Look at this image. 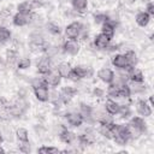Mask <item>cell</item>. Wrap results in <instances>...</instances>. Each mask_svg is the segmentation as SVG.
<instances>
[{"instance_id": "1", "label": "cell", "mask_w": 154, "mask_h": 154, "mask_svg": "<svg viewBox=\"0 0 154 154\" xmlns=\"http://www.w3.org/2000/svg\"><path fill=\"white\" fill-rule=\"evenodd\" d=\"M112 140L119 146H125L131 140L128 125L113 123V125H112Z\"/></svg>"}, {"instance_id": "2", "label": "cell", "mask_w": 154, "mask_h": 154, "mask_svg": "<svg viewBox=\"0 0 154 154\" xmlns=\"http://www.w3.org/2000/svg\"><path fill=\"white\" fill-rule=\"evenodd\" d=\"M83 29H84V25H83L81 22L73 20V22H71L70 24H67V25L65 26L64 34H65V36H66L67 38H70V40H77Z\"/></svg>"}, {"instance_id": "3", "label": "cell", "mask_w": 154, "mask_h": 154, "mask_svg": "<svg viewBox=\"0 0 154 154\" xmlns=\"http://www.w3.org/2000/svg\"><path fill=\"white\" fill-rule=\"evenodd\" d=\"M79 49H81V46L77 40L67 38L66 41H64V43L61 46V51L69 55H77L79 53Z\"/></svg>"}, {"instance_id": "4", "label": "cell", "mask_w": 154, "mask_h": 154, "mask_svg": "<svg viewBox=\"0 0 154 154\" xmlns=\"http://www.w3.org/2000/svg\"><path fill=\"white\" fill-rule=\"evenodd\" d=\"M32 91H34V95H35L36 100H38L40 102L49 101V88L46 83H42L37 87H34Z\"/></svg>"}, {"instance_id": "5", "label": "cell", "mask_w": 154, "mask_h": 154, "mask_svg": "<svg viewBox=\"0 0 154 154\" xmlns=\"http://www.w3.org/2000/svg\"><path fill=\"white\" fill-rule=\"evenodd\" d=\"M36 70L41 76H45L46 73H48L52 70V60L48 55H42L38 61L36 63Z\"/></svg>"}, {"instance_id": "6", "label": "cell", "mask_w": 154, "mask_h": 154, "mask_svg": "<svg viewBox=\"0 0 154 154\" xmlns=\"http://www.w3.org/2000/svg\"><path fill=\"white\" fill-rule=\"evenodd\" d=\"M45 83L48 85V87H52V88H55L58 87L60 83H61V77L60 75L57 72V70H51L48 73H46L45 76H42Z\"/></svg>"}, {"instance_id": "7", "label": "cell", "mask_w": 154, "mask_h": 154, "mask_svg": "<svg viewBox=\"0 0 154 154\" xmlns=\"http://www.w3.org/2000/svg\"><path fill=\"white\" fill-rule=\"evenodd\" d=\"M76 93H77V89L73 88V87H71V85H65V87H63V88L60 89V91H59L60 102H63V103H69V102L73 99V96L76 95Z\"/></svg>"}, {"instance_id": "8", "label": "cell", "mask_w": 154, "mask_h": 154, "mask_svg": "<svg viewBox=\"0 0 154 154\" xmlns=\"http://www.w3.org/2000/svg\"><path fill=\"white\" fill-rule=\"evenodd\" d=\"M65 119L72 128H79L84 123V118L79 112H67L65 114Z\"/></svg>"}, {"instance_id": "9", "label": "cell", "mask_w": 154, "mask_h": 154, "mask_svg": "<svg viewBox=\"0 0 154 154\" xmlns=\"http://www.w3.org/2000/svg\"><path fill=\"white\" fill-rule=\"evenodd\" d=\"M136 111L137 113L143 117V118H147V117H150L152 113H153V109H152V106L148 103V101L146 100H137L136 101Z\"/></svg>"}, {"instance_id": "10", "label": "cell", "mask_w": 154, "mask_h": 154, "mask_svg": "<svg viewBox=\"0 0 154 154\" xmlns=\"http://www.w3.org/2000/svg\"><path fill=\"white\" fill-rule=\"evenodd\" d=\"M128 125L138 130L141 134H144L147 131V123L144 122V118L141 117V116H134L132 118H130Z\"/></svg>"}, {"instance_id": "11", "label": "cell", "mask_w": 154, "mask_h": 154, "mask_svg": "<svg viewBox=\"0 0 154 154\" xmlns=\"http://www.w3.org/2000/svg\"><path fill=\"white\" fill-rule=\"evenodd\" d=\"M29 42H30V46L35 47L36 49H40L46 45V40H45L43 35L38 31H32L29 35Z\"/></svg>"}, {"instance_id": "12", "label": "cell", "mask_w": 154, "mask_h": 154, "mask_svg": "<svg viewBox=\"0 0 154 154\" xmlns=\"http://www.w3.org/2000/svg\"><path fill=\"white\" fill-rule=\"evenodd\" d=\"M114 76H116V73L113 72V70H111L108 67H102L97 71V78L101 82H103L105 84L112 83L114 81Z\"/></svg>"}, {"instance_id": "13", "label": "cell", "mask_w": 154, "mask_h": 154, "mask_svg": "<svg viewBox=\"0 0 154 154\" xmlns=\"http://www.w3.org/2000/svg\"><path fill=\"white\" fill-rule=\"evenodd\" d=\"M116 29H117V22L114 19L108 18L103 24H101V32L105 34V35H107L111 38H113L114 32H116Z\"/></svg>"}, {"instance_id": "14", "label": "cell", "mask_w": 154, "mask_h": 154, "mask_svg": "<svg viewBox=\"0 0 154 154\" xmlns=\"http://www.w3.org/2000/svg\"><path fill=\"white\" fill-rule=\"evenodd\" d=\"M111 40H112L111 37L100 32L94 37V46L97 49H107V47L111 45Z\"/></svg>"}, {"instance_id": "15", "label": "cell", "mask_w": 154, "mask_h": 154, "mask_svg": "<svg viewBox=\"0 0 154 154\" xmlns=\"http://www.w3.org/2000/svg\"><path fill=\"white\" fill-rule=\"evenodd\" d=\"M58 135H59V140L66 144H72L73 142H76V138H77V135L73 131L69 130L67 128H63Z\"/></svg>"}, {"instance_id": "16", "label": "cell", "mask_w": 154, "mask_h": 154, "mask_svg": "<svg viewBox=\"0 0 154 154\" xmlns=\"http://www.w3.org/2000/svg\"><path fill=\"white\" fill-rule=\"evenodd\" d=\"M111 63H112V65H113L116 69H118V70H123V69H125V67L129 65L128 59H126V57H125L123 53L114 54V55L111 58Z\"/></svg>"}, {"instance_id": "17", "label": "cell", "mask_w": 154, "mask_h": 154, "mask_svg": "<svg viewBox=\"0 0 154 154\" xmlns=\"http://www.w3.org/2000/svg\"><path fill=\"white\" fill-rule=\"evenodd\" d=\"M119 107H120V103H118L114 99H108L103 106L105 112L108 113L109 116H117L119 112Z\"/></svg>"}, {"instance_id": "18", "label": "cell", "mask_w": 154, "mask_h": 154, "mask_svg": "<svg viewBox=\"0 0 154 154\" xmlns=\"http://www.w3.org/2000/svg\"><path fill=\"white\" fill-rule=\"evenodd\" d=\"M12 23L16 26H25L30 23V14L26 16V14H22L19 12H17L12 17Z\"/></svg>"}, {"instance_id": "19", "label": "cell", "mask_w": 154, "mask_h": 154, "mask_svg": "<svg viewBox=\"0 0 154 154\" xmlns=\"http://www.w3.org/2000/svg\"><path fill=\"white\" fill-rule=\"evenodd\" d=\"M150 19H152V16H149L146 11H141V12H138V13L136 14V17H135V20H136L137 25L141 26V28L147 26V25L149 24Z\"/></svg>"}, {"instance_id": "20", "label": "cell", "mask_w": 154, "mask_h": 154, "mask_svg": "<svg viewBox=\"0 0 154 154\" xmlns=\"http://www.w3.org/2000/svg\"><path fill=\"white\" fill-rule=\"evenodd\" d=\"M34 11L32 8V4H31V0H25V1H22L17 5V12L22 13V14H31Z\"/></svg>"}, {"instance_id": "21", "label": "cell", "mask_w": 154, "mask_h": 154, "mask_svg": "<svg viewBox=\"0 0 154 154\" xmlns=\"http://www.w3.org/2000/svg\"><path fill=\"white\" fill-rule=\"evenodd\" d=\"M71 69H72V67H71L70 63H67V61H61V63H59V64L57 65V67H55L57 72L60 75L61 78H67L69 72L71 71Z\"/></svg>"}, {"instance_id": "22", "label": "cell", "mask_w": 154, "mask_h": 154, "mask_svg": "<svg viewBox=\"0 0 154 154\" xmlns=\"http://www.w3.org/2000/svg\"><path fill=\"white\" fill-rule=\"evenodd\" d=\"M71 6L77 13H84L88 8V0H71Z\"/></svg>"}, {"instance_id": "23", "label": "cell", "mask_w": 154, "mask_h": 154, "mask_svg": "<svg viewBox=\"0 0 154 154\" xmlns=\"http://www.w3.org/2000/svg\"><path fill=\"white\" fill-rule=\"evenodd\" d=\"M78 112L83 116L84 122H85L87 119L93 118V112H94V109H93L91 106H89V105H87V103H84V102H81V103H79V111H78Z\"/></svg>"}, {"instance_id": "24", "label": "cell", "mask_w": 154, "mask_h": 154, "mask_svg": "<svg viewBox=\"0 0 154 154\" xmlns=\"http://www.w3.org/2000/svg\"><path fill=\"white\" fill-rule=\"evenodd\" d=\"M129 81L132 83H143L144 82V76L142 73L141 70L134 69L130 73H129Z\"/></svg>"}, {"instance_id": "25", "label": "cell", "mask_w": 154, "mask_h": 154, "mask_svg": "<svg viewBox=\"0 0 154 154\" xmlns=\"http://www.w3.org/2000/svg\"><path fill=\"white\" fill-rule=\"evenodd\" d=\"M119 85L118 83H109L108 87H107V95L111 97V99H119Z\"/></svg>"}, {"instance_id": "26", "label": "cell", "mask_w": 154, "mask_h": 154, "mask_svg": "<svg viewBox=\"0 0 154 154\" xmlns=\"http://www.w3.org/2000/svg\"><path fill=\"white\" fill-rule=\"evenodd\" d=\"M12 38V32L6 26H0V45L7 43Z\"/></svg>"}, {"instance_id": "27", "label": "cell", "mask_w": 154, "mask_h": 154, "mask_svg": "<svg viewBox=\"0 0 154 154\" xmlns=\"http://www.w3.org/2000/svg\"><path fill=\"white\" fill-rule=\"evenodd\" d=\"M46 29H47V31H48L51 35H53V36H59V35L61 34V28H60L57 23H53V22H48V23L46 24Z\"/></svg>"}, {"instance_id": "28", "label": "cell", "mask_w": 154, "mask_h": 154, "mask_svg": "<svg viewBox=\"0 0 154 154\" xmlns=\"http://www.w3.org/2000/svg\"><path fill=\"white\" fill-rule=\"evenodd\" d=\"M16 137L19 142H28L29 141V131L25 128H18L16 130Z\"/></svg>"}, {"instance_id": "29", "label": "cell", "mask_w": 154, "mask_h": 154, "mask_svg": "<svg viewBox=\"0 0 154 154\" xmlns=\"http://www.w3.org/2000/svg\"><path fill=\"white\" fill-rule=\"evenodd\" d=\"M131 94V89L126 83L119 85V99H129Z\"/></svg>"}, {"instance_id": "30", "label": "cell", "mask_w": 154, "mask_h": 154, "mask_svg": "<svg viewBox=\"0 0 154 154\" xmlns=\"http://www.w3.org/2000/svg\"><path fill=\"white\" fill-rule=\"evenodd\" d=\"M72 69L75 70V72H76L77 76L79 77V79H83V78L88 77V75H89V70H88L87 66H81V65H78V66H75V67H72Z\"/></svg>"}, {"instance_id": "31", "label": "cell", "mask_w": 154, "mask_h": 154, "mask_svg": "<svg viewBox=\"0 0 154 154\" xmlns=\"http://www.w3.org/2000/svg\"><path fill=\"white\" fill-rule=\"evenodd\" d=\"M31 66V60L29 58H20L17 60V69L18 70H26Z\"/></svg>"}, {"instance_id": "32", "label": "cell", "mask_w": 154, "mask_h": 154, "mask_svg": "<svg viewBox=\"0 0 154 154\" xmlns=\"http://www.w3.org/2000/svg\"><path fill=\"white\" fill-rule=\"evenodd\" d=\"M124 55L126 57L129 65L135 66V65L137 64V54L135 53V51H131V49H130V51H126V52L124 53Z\"/></svg>"}, {"instance_id": "33", "label": "cell", "mask_w": 154, "mask_h": 154, "mask_svg": "<svg viewBox=\"0 0 154 154\" xmlns=\"http://www.w3.org/2000/svg\"><path fill=\"white\" fill-rule=\"evenodd\" d=\"M59 152L60 150L57 147H51V146H42L37 149V153H41V154H55Z\"/></svg>"}, {"instance_id": "34", "label": "cell", "mask_w": 154, "mask_h": 154, "mask_svg": "<svg viewBox=\"0 0 154 154\" xmlns=\"http://www.w3.org/2000/svg\"><path fill=\"white\" fill-rule=\"evenodd\" d=\"M118 114H119L122 118L126 119V118H129V117L131 116V109H130V107H129L128 105H120Z\"/></svg>"}, {"instance_id": "35", "label": "cell", "mask_w": 154, "mask_h": 154, "mask_svg": "<svg viewBox=\"0 0 154 154\" xmlns=\"http://www.w3.org/2000/svg\"><path fill=\"white\" fill-rule=\"evenodd\" d=\"M17 52L16 51H13V49H10V51H7V53H6V61L8 63V64H13V63H17Z\"/></svg>"}, {"instance_id": "36", "label": "cell", "mask_w": 154, "mask_h": 154, "mask_svg": "<svg viewBox=\"0 0 154 154\" xmlns=\"http://www.w3.org/2000/svg\"><path fill=\"white\" fill-rule=\"evenodd\" d=\"M108 18L109 17L106 13H96V14H94V22L96 24H103Z\"/></svg>"}, {"instance_id": "37", "label": "cell", "mask_w": 154, "mask_h": 154, "mask_svg": "<svg viewBox=\"0 0 154 154\" xmlns=\"http://www.w3.org/2000/svg\"><path fill=\"white\" fill-rule=\"evenodd\" d=\"M19 152H22V153H29L30 152L29 141L28 142H20V144H19Z\"/></svg>"}, {"instance_id": "38", "label": "cell", "mask_w": 154, "mask_h": 154, "mask_svg": "<svg viewBox=\"0 0 154 154\" xmlns=\"http://www.w3.org/2000/svg\"><path fill=\"white\" fill-rule=\"evenodd\" d=\"M149 16H154V2L153 1H149L147 2L146 5V10H144Z\"/></svg>"}, {"instance_id": "39", "label": "cell", "mask_w": 154, "mask_h": 154, "mask_svg": "<svg viewBox=\"0 0 154 154\" xmlns=\"http://www.w3.org/2000/svg\"><path fill=\"white\" fill-rule=\"evenodd\" d=\"M67 79H70V81H72V82H78V81H81V79H79V77L77 76V73L75 72V70H73V69H71V71L69 72Z\"/></svg>"}, {"instance_id": "40", "label": "cell", "mask_w": 154, "mask_h": 154, "mask_svg": "<svg viewBox=\"0 0 154 154\" xmlns=\"http://www.w3.org/2000/svg\"><path fill=\"white\" fill-rule=\"evenodd\" d=\"M103 94H105V90L101 89V88H97V87H96V88L93 90V95H94L95 97H102Z\"/></svg>"}, {"instance_id": "41", "label": "cell", "mask_w": 154, "mask_h": 154, "mask_svg": "<svg viewBox=\"0 0 154 154\" xmlns=\"http://www.w3.org/2000/svg\"><path fill=\"white\" fill-rule=\"evenodd\" d=\"M31 4H32V8H34V10L41 8V7L43 6L42 1H40V0H31Z\"/></svg>"}, {"instance_id": "42", "label": "cell", "mask_w": 154, "mask_h": 154, "mask_svg": "<svg viewBox=\"0 0 154 154\" xmlns=\"http://www.w3.org/2000/svg\"><path fill=\"white\" fill-rule=\"evenodd\" d=\"M148 103H149L152 107L154 106V102H153V96H152V95H150V96H149V99H148Z\"/></svg>"}, {"instance_id": "43", "label": "cell", "mask_w": 154, "mask_h": 154, "mask_svg": "<svg viewBox=\"0 0 154 154\" xmlns=\"http://www.w3.org/2000/svg\"><path fill=\"white\" fill-rule=\"evenodd\" d=\"M4 64H5V59L0 55V65H4Z\"/></svg>"}, {"instance_id": "44", "label": "cell", "mask_w": 154, "mask_h": 154, "mask_svg": "<svg viewBox=\"0 0 154 154\" xmlns=\"http://www.w3.org/2000/svg\"><path fill=\"white\" fill-rule=\"evenodd\" d=\"M5 152H6V150H5V149H4V148H2V146H1V144H0V154H4V153H5Z\"/></svg>"}, {"instance_id": "45", "label": "cell", "mask_w": 154, "mask_h": 154, "mask_svg": "<svg viewBox=\"0 0 154 154\" xmlns=\"http://www.w3.org/2000/svg\"><path fill=\"white\" fill-rule=\"evenodd\" d=\"M2 141H4V137H2V135H1V132H0V144L2 143Z\"/></svg>"}]
</instances>
